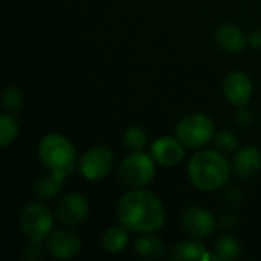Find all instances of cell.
Masks as SVG:
<instances>
[{
	"label": "cell",
	"instance_id": "e0dca14e",
	"mask_svg": "<svg viewBox=\"0 0 261 261\" xmlns=\"http://www.w3.org/2000/svg\"><path fill=\"white\" fill-rule=\"evenodd\" d=\"M128 242H130V231L122 225H115L107 228L101 237V245L104 251L112 255L121 254L128 246Z\"/></svg>",
	"mask_w": 261,
	"mask_h": 261
},
{
	"label": "cell",
	"instance_id": "cb8c5ba5",
	"mask_svg": "<svg viewBox=\"0 0 261 261\" xmlns=\"http://www.w3.org/2000/svg\"><path fill=\"white\" fill-rule=\"evenodd\" d=\"M236 121H237L240 125H243V127H248V125L254 121L252 112L248 109V106H245V107H239L237 115H236Z\"/></svg>",
	"mask_w": 261,
	"mask_h": 261
},
{
	"label": "cell",
	"instance_id": "d6986e66",
	"mask_svg": "<svg viewBox=\"0 0 261 261\" xmlns=\"http://www.w3.org/2000/svg\"><path fill=\"white\" fill-rule=\"evenodd\" d=\"M66 179L58 177L55 174H47L40 177L35 184H34V193L40 197V199H50L54 196H57L63 187Z\"/></svg>",
	"mask_w": 261,
	"mask_h": 261
},
{
	"label": "cell",
	"instance_id": "44dd1931",
	"mask_svg": "<svg viewBox=\"0 0 261 261\" xmlns=\"http://www.w3.org/2000/svg\"><path fill=\"white\" fill-rule=\"evenodd\" d=\"M122 142H124L125 148L130 151H144V148L147 147V142H148V136L142 127L133 125L124 132Z\"/></svg>",
	"mask_w": 261,
	"mask_h": 261
},
{
	"label": "cell",
	"instance_id": "9a60e30c",
	"mask_svg": "<svg viewBox=\"0 0 261 261\" xmlns=\"http://www.w3.org/2000/svg\"><path fill=\"white\" fill-rule=\"evenodd\" d=\"M168 260H213L211 252H208L206 246L202 243V240L193 239L177 243L168 254Z\"/></svg>",
	"mask_w": 261,
	"mask_h": 261
},
{
	"label": "cell",
	"instance_id": "ffe728a7",
	"mask_svg": "<svg viewBox=\"0 0 261 261\" xmlns=\"http://www.w3.org/2000/svg\"><path fill=\"white\" fill-rule=\"evenodd\" d=\"M20 127L17 119L9 115V113H3L0 115V147L6 148L9 147L18 136Z\"/></svg>",
	"mask_w": 261,
	"mask_h": 261
},
{
	"label": "cell",
	"instance_id": "30bf717a",
	"mask_svg": "<svg viewBox=\"0 0 261 261\" xmlns=\"http://www.w3.org/2000/svg\"><path fill=\"white\" fill-rule=\"evenodd\" d=\"M81 239L72 229H58L46 239L47 252L57 260H70L81 252Z\"/></svg>",
	"mask_w": 261,
	"mask_h": 261
},
{
	"label": "cell",
	"instance_id": "ac0fdd59",
	"mask_svg": "<svg viewBox=\"0 0 261 261\" xmlns=\"http://www.w3.org/2000/svg\"><path fill=\"white\" fill-rule=\"evenodd\" d=\"M242 243L232 236H220L213 246L211 255L216 261H232L242 257Z\"/></svg>",
	"mask_w": 261,
	"mask_h": 261
},
{
	"label": "cell",
	"instance_id": "5bb4252c",
	"mask_svg": "<svg viewBox=\"0 0 261 261\" xmlns=\"http://www.w3.org/2000/svg\"><path fill=\"white\" fill-rule=\"evenodd\" d=\"M214 40H216V44L222 50L229 52V54L242 52L248 43L245 32L232 23H223L217 26L214 32Z\"/></svg>",
	"mask_w": 261,
	"mask_h": 261
},
{
	"label": "cell",
	"instance_id": "277c9868",
	"mask_svg": "<svg viewBox=\"0 0 261 261\" xmlns=\"http://www.w3.org/2000/svg\"><path fill=\"white\" fill-rule=\"evenodd\" d=\"M156 174V161L144 151H132L118 165V177L128 188L147 187Z\"/></svg>",
	"mask_w": 261,
	"mask_h": 261
},
{
	"label": "cell",
	"instance_id": "9c48e42d",
	"mask_svg": "<svg viewBox=\"0 0 261 261\" xmlns=\"http://www.w3.org/2000/svg\"><path fill=\"white\" fill-rule=\"evenodd\" d=\"M185 232L197 240H206L217 231V220L210 210L203 206H190L182 216Z\"/></svg>",
	"mask_w": 261,
	"mask_h": 261
},
{
	"label": "cell",
	"instance_id": "603a6c76",
	"mask_svg": "<svg viewBox=\"0 0 261 261\" xmlns=\"http://www.w3.org/2000/svg\"><path fill=\"white\" fill-rule=\"evenodd\" d=\"M213 141H214L217 150H220L222 153H236L240 148L237 135L229 130H223V132L217 133Z\"/></svg>",
	"mask_w": 261,
	"mask_h": 261
},
{
	"label": "cell",
	"instance_id": "8fae6325",
	"mask_svg": "<svg viewBox=\"0 0 261 261\" xmlns=\"http://www.w3.org/2000/svg\"><path fill=\"white\" fill-rule=\"evenodd\" d=\"M223 93L228 102L234 107H245L249 104L252 95H254V84L242 70L229 72L223 81Z\"/></svg>",
	"mask_w": 261,
	"mask_h": 261
},
{
	"label": "cell",
	"instance_id": "4fadbf2b",
	"mask_svg": "<svg viewBox=\"0 0 261 261\" xmlns=\"http://www.w3.org/2000/svg\"><path fill=\"white\" fill-rule=\"evenodd\" d=\"M232 170L240 179H251L261 170V151L254 147H242L234 153Z\"/></svg>",
	"mask_w": 261,
	"mask_h": 261
},
{
	"label": "cell",
	"instance_id": "7c38bea8",
	"mask_svg": "<svg viewBox=\"0 0 261 261\" xmlns=\"http://www.w3.org/2000/svg\"><path fill=\"white\" fill-rule=\"evenodd\" d=\"M150 154L161 167H177L185 158V145L173 136H161L151 142Z\"/></svg>",
	"mask_w": 261,
	"mask_h": 261
},
{
	"label": "cell",
	"instance_id": "52a82bcc",
	"mask_svg": "<svg viewBox=\"0 0 261 261\" xmlns=\"http://www.w3.org/2000/svg\"><path fill=\"white\" fill-rule=\"evenodd\" d=\"M80 173L86 180L96 182L104 179L115 165V154L104 145L89 148L80 159Z\"/></svg>",
	"mask_w": 261,
	"mask_h": 261
},
{
	"label": "cell",
	"instance_id": "2e32d148",
	"mask_svg": "<svg viewBox=\"0 0 261 261\" xmlns=\"http://www.w3.org/2000/svg\"><path fill=\"white\" fill-rule=\"evenodd\" d=\"M135 252L145 260H158L165 255V243L154 232L141 234L135 240Z\"/></svg>",
	"mask_w": 261,
	"mask_h": 261
},
{
	"label": "cell",
	"instance_id": "8992f818",
	"mask_svg": "<svg viewBox=\"0 0 261 261\" xmlns=\"http://www.w3.org/2000/svg\"><path fill=\"white\" fill-rule=\"evenodd\" d=\"M20 229L34 243H43L54 229V216L41 202L28 203L20 213Z\"/></svg>",
	"mask_w": 261,
	"mask_h": 261
},
{
	"label": "cell",
	"instance_id": "ba28073f",
	"mask_svg": "<svg viewBox=\"0 0 261 261\" xmlns=\"http://www.w3.org/2000/svg\"><path fill=\"white\" fill-rule=\"evenodd\" d=\"M89 211L90 205L87 197L80 193H69L58 202L55 217L66 228H75L89 217Z\"/></svg>",
	"mask_w": 261,
	"mask_h": 261
},
{
	"label": "cell",
	"instance_id": "7a4b0ae2",
	"mask_svg": "<svg viewBox=\"0 0 261 261\" xmlns=\"http://www.w3.org/2000/svg\"><path fill=\"white\" fill-rule=\"evenodd\" d=\"M187 174L194 188L213 193L229 180L231 164L220 150H200L190 159Z\"/></svg>",
	"mask_w": 261,
	"mask_h": 261
},
{
	"label": "cell",
	"instance_id": "7402d4cb",
	"mask_svg": "<svg viewBox=\"0 0 261 261\" xmlns=\"http://www.w3.org/2000/svg\"><path fill=\"white\" fill-rule=\"evenodd\" d=\"M2 104H3V107L9 113H15V112H18L23 107L24 95H23V92L18 87L8 86V87H5V90L2 93Z\"/></svg>",
	"mask_w": 261,
	"mask_h": 261
},
{
	"label": "cell",
	"instance_id": "5b68a950",
	"mask_svg": "<svg viewBox=\"0 0 261 261\" xmlns=\"http://www.w3.org/2000/svg\"><path fill=\"white\" fill-rule=\"evenodd\" d=\"M216 136V127L205 113H190L176 125V138L187 148H202Z\"/></svg>",
	"mask_w": 261,
	"mask_h": 261
},
{
	"label": "cell",
	"instance_id": "3957f363",
	"mask_svg": "<svg viewBox=\"0 0 261 261\" xmlns=\"http://www.w3.org/2000/svg\"><path fill=\"white\" fill-rule=\"evenodd\" d=\"M38 158L50 174L63 179H67L76 167V150L61 133H49L40 139Z\"/></svg>",
	"mask_w": 261,
	"mask_h": 261
},
{
	"label": "cell",
	"instance_id": "d4e9b609",
	"mask_svg": "<svg viewBox=\"0 0 261 261\" xmlns=\"http://www.w3.org/2000/svg\"><path fill=\"white\" fill-rule=\"evenodd\" d=\"M249 44L252 46V47H257V49H260L261 47V29L258 31H254L252 34H251V37H249Z\"/></svg>",
	"mask_w": 261,
	"mask_h": 261
},
{
	"label": "cell",
	"instance_id": "6da1fadb",
	"mask_svg": "<svg viewBox=\"0 0 261 261\" xmlns=\"http://www.w3.org/2000/svg\"><path fill=\"white\" fill-rule=\"evenodd\" d=\"M116 219L130 232H158L165 223V208L154 193L145 188H132L121 196L116 205Z\"/></svg>",
	"mask_w": 261,
	"mask_h": 261
}]
</instances>
